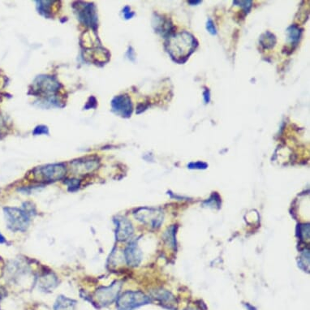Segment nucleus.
Masks as SVG:
<instances>
[{
    "instance_id": "f257e3e1",
    "label": "nucleus",
    "mask_w": 310,
    "mask_h": 310,
    "mask_svg": "<svg viewBox=\"0 0 310 310\" xmlns=\"http://www.w3.org/2000/svg\"><path fill=\"white\" fill-rule=\"evenodd\" d=\"M170 56L178 63H184L194 51L197 47L196 39L187 32L171 36L167 43Z\"/></svg>"
},
{
    "instance_id": "f03ea898",
    "label": "nucleus",
    "mask_w": 310,
    "mask_h": 310,
    "mask_svg": "<svg viewBox=\"0 0 310 310\" xmlns=\"http://www.w3.org/2000/svg\"><path fill=\"white\" fill-rule=\"evenodd\" d=\"M4 215L7 227L13 232H24L30 223L29 215L26 210L7 207L4 208Z\"/></svg>"
},
{
    "instance_id": "7ed1b4c3",
    "label": "nucleus",
    "mask_w": 310,
    "mask_h": 310,
    "mask_svg": "<svg viewBox=\"0 0 310 310\" xmlns=\"http://www.w3.org/2000/svg\"><path fill=\"white\" fill-rule=\"evenodd\" d=\"M150 298L142 291H126L116 300L118 310H134L150 303Z\"/></svg>"
},
{
    "instance_id": "20e7f679",
    "label": "nucleus",
    "mask_w": 310,
    "mask_h": 310,
    "mask_svg": "<svg viewBox=\"0 0 310 310\" xmlns=\"http://www.w3.org/2000/svg\"><path fill=\"white\" fill-rule=\"evenodd\" d=\"M34 179L38 181L54 182L62 180L66 174V167L64 164H49L47 166L38 167L33 171Z\"/></svg>"
},
{
    "instance_id": "39448f33",
    "label": "nucleus",
    "mask_w": 310,
    "mask_h": 310,
    "mask_svg": "<svg viewBox=\"0 0 310 310\" xmlns=\"http://www.w3.org/2000/svg\"><path fill=\"white\" fill-rule=\"evenodd\" d=\"M134 216L144 225L149 226L154 229L159 228L164 223V213L159 209L143 207L138 209L134 213Z\"/></svg>"
},
{
    "instance_id": "423d86ee",
    "label": "nucleus",
    "mask_w": 310,
    "mask_h": 310,
    "mask_svg": "<svg viewBox=\"0 0 310 310\" xmlns=\"http://www.w3.org/2000/svg\"><path fill=\"white\" fill-rule=\"evenodd\" d=\"M121 286H122L121 283L116 281L111 286L97 289V291H95V296H94L95 302L98 306H109L118 298Z\"/></svg>"
},
{
    "instance_id": "0eeeda50",
    "label": "nucleus",
    "mask_w": 310,
    "mask_h": 310,
    "mask_svg": "<svg viewBox=\"0 0 310 310\" xmlns=\"http://www.w3.org/2000/svg\"><path fill=\"white\" fill-rule=\"evenodd\" d=\"M112 107L114 112L124 118L130 117L133 112V103L130 97L127 95L116 96L112 100Z\"/></svg>"
},
{
    "instance_id": "6e6552de",
    "label": "nucleus",
    "mask_w": 310,
    "mask_h": 310,
    "mask_svg": "<svg viewBox=\"0 0 310 310\" xmlns=\"http://www.w3.org/2000/svg\"><path fill=\"white\" fill-rule=\"evenodd\" d=\"M79 19L84 24L91 28H95L97 26V17L96 8L93 3L84 4L78 9Z\"/></svg>"
},
{
    "instance_id": "1a4fd4ad",
    "label": "nucleus",
    "mask_w": 310,
    "mask_h": 310,
    "mask_svg": "<svg viewBox=\"0 0 310 310\" xmlns=\"http://www.w3.org/2000/svg\"><path fill=\"white\" fill-rule=\"evenodd\" d=\"M115 221L116 239L118 241H126L130 239L133 235V227L130 221L123 217H119Z\"/></svg>"
},
{
    "instance_id": "9d476101",
    "label": "nucleus",
    "mask_w": 310,
    "mask_h": 310,
    "mask_svg": "<svg viewBox=\"0 0 310 310\" xmlns=\"http://www.w3.org/2000/svg\"><path fill=\"white\" fill-rule=\"evenodd\" d=\"M124 258L127 264L131 266H137L142 259V252L138 246V241L133 240L128 244L124 250Z\"/></svg>"
},
{
    "instance_id": "9b49d317",
    "label": "nucleus",
    "mask_w": 310,
    "mask_h": 310,
    "mask_svg": "<svg viewBox=\"0 0 310 310\" xmlns=\"http://www.w3.org/2000/svg\"><path fill=\"white\" fill-rule=\"evenodd\" d=\"M72 167L74 172L77 175H83L86 173L92 172L96 170L98 167V161L94 158H85L83 159H79L77 161L72 163Z\"/></svg>"
},
{
    "instance_id": "f8f14e48",
    "label": "nucleus",
    "mask_w": 310,
    "mask_h": 310,
    "mask_svg": "<svg viewBox=\"0 0 310 310\" xmlns=\"http://www.w3.org/2000/svg\"><path fill=\"white\" fill-rule=\"evenodd\" d=\"M39 92L53 93L56 92L60 87L59 82H57L55 79L50 76H39L35 82Z\"/></svg>"
},
{
    "instance_id": "ddd939ff",
    "label": "nucleus",
    "mask_w": 310,
    "mask_h": 310,
    "mask_svg": "<svg viewBox=\"0 0 310 310\" xmlns=\"http://www.w3.org/2000/svg\"><path fill=\"white\" fill-rule=\"evenodd\" d=\"M154 298L157 299L161 304L167 305L169 309L172 308L175 304V298L172 294L166 290H157L154 292Z\"/></svg>"
},
{
    "instance_id": "4468645a",
    "label": "nucleus",
    "mask_w": 310,
    "mask_h": 310,
    "mask_svg": "<svg viewBox=\"0 0 310 310\" xmlns=\"http://www.w3.org/2000/svg\"><path fill=\"white\" fill-rule=\"evenodd\" d=\"M76 301L60 296L55 304V310H76Z\"/></svg>"
},
{
    "instance_id": "2eb2a0df",
    "label": "nucleus",
    "mask_w": 310,
    "mask_h": 310,
    "mask_svg": "<svg viewBox=\"0 0 310 310\" xmlns=\"http://www.w3.org/2000/svg\"><path fill=\"white\" fill-rule=\"evenodd\" d=\"M57 284H58V280L52 274L45 275L44 277L41 278L39 280V286L44 291L53 290L58 285Z\"/></svg>"
},
{
    "instance_id": "dca6fc26",
    "label": "nucleus",
    "mask_w": 310,
    "mask_h": 310,
    "mask_svg": "<svg viewBox=\"0 0 310 310\" xmlns=\"http://www.w3.org/2000/svg\"><path fill=\"white\" fill-rule=\"evenodd\" d=\"M287 33H288L289 39L291 41V43H297L298 42L300 37H301V33L298 27L296 26V25H291L287 29Z\"/></svg>"
},
{
    "instance_id": "f3484780",
    "label": "nucleus",
    "mask_w": 310,
    "mask_h": 310,
    "mask_svg": "<svg viewBox=\"0 0 310 310\" xmlns=\"http://www.w3.org/2000/svg\"><path fill=\"white\" fill-rule=\"evenodd\" d=\"M299 265L305 270H310V250H305L301 254Z\"/></svg>"
},
{
    "instance_id": "a211bd4d",
    "label": "nucleus",
    "mask_w": 310,
    "mask_h": 310,
    "mask_svg": "<svg viewBox=\"0 0 310 310\" xmlns=\"http://www.w3.org/2000/svg\"><path fill=\"white\" fill-rule=\"evenodd\" d=\"M266 37L265 38H262V45L264 46L265 48H270L275 45V36L270 33H266L265 34Z\"/></svg>"
},
{
    "instance_id": "6ab92c4d",
    "label": "nucleus",
    "mask_w": 310,
    "mask_h": 310,
    "mask_svg": "<svg viewBox=\"0 0 310 310\" xmlns=\"http://www.w3.org/2000/svg\"><path fill=\"white\" fill-rule=\"evenodd\" d=\"M175 227H171L170 229H168V232H167L169 243H170V245L173 247L175 246Z\"/></svg>"
},
{
    "instance_id": "aec40b11",
    "label": "nucleus",
    "mask_w": 310,
    "mask_h": 310,
    "mask_svg": "<svg viewBox=\"0 0 310 310\" xmlns=\"http://www.w3.org/2000/svg\"><path fill=\"white\" fill-rule=\"evenodd\" d=\"M307 234V236H310V225H302L300 227V229H299V235H300V237L302 238V239H307L308 238L306 237V235Z\"/></svg>"
},
{
    "instance_id": "412c9836",
    "label": "nucleus",
    "mask_w": 310,
    "mask_h": 310,
    "mask_svg": "<svg viewBox=\"0 0 310 310\" xmlns=\"http://www.w3.org/2000/svg\"><path fill=\"white\" fill-rule=\"evenodd\" d=\"M189 168L190 169H198V170H201V169L207 168L208 165L202 163V162H197V163H191V164L188 165Z\"/></svg>"
},
{
    "instance_id": "4be33fe9",
    "label": "nucleus",
    "mask_w": 310,
    "mask_h": 310,
    "mask_svg": "<svg viewBox=\"0 0 310 310\" xmlns=\"http://www.w3.org/2000/svg\"><path fill=\"white\" fill-rule=\"evenodd\" d=\"M48 133H49L48 128L44 125L38 126L33 131L34 135H42V134H48Z\"/></svg>"
},
{
    "instance_id": "5701e85b",
    "label": "nucleus",
    "mask_w": 310,
    "mask_h": 310,
    "mask_svg": "<svg viewBox=\"0 0 310 310\" xmlns=\"http://www.w3.org/2000/svg\"><path fill=\"white\" fill-rule=\"evenodd\" d=\"M206 28H207V30H208L209 32L212 34V35H215V34L217 33L215 26V24H214L213 22H212L211 20H209L208 22H207V24H206Z\"/></svg>"
},
{
    "instance_id": "b1692460",
    "label": "nucleus",
    "mask_w": 310,
    "mask_h": 310,
    "mask_svg": "<svg viewBox=\"0 0 310 310\" xmlns=\"http://www.w3.org/2000/svg\"><path fill=\"white\" fill-rule=\"evenodd\" d=\"M66 184L69 185V187L71 188L72 190L80 187V181L77 180H69V181L66 182Z\"/></svg>"
},
{
    "instance_id": "393cba45",
    "label": "nucleus",
    "mask_w": 310,
    "mask_h": 310,
    "mask_svg": "<svg viewBox=\"0 0 310 310\" xmlns=\"http://www.w3.org/2000/svg\"><path fill=\"white\" fill-rule=\"evenodd\" d=\"M123 16L125 17V19L128 20L131 19L132 17L134 16V13L133 12H131L130 7H124V9L123 11Z\"/></svg>"
},
{
    "instance_id": "a878e982",
    "label": "nucleus",
    "mask_w": 310,
    "mask_h": 310,
    "mask_svg": "<svg viewBox=\"0 0 310 310\" xmlns=\"http://www.w3.org/2000/svg\"><path fill=\"white\" fill-rule=\"evenodd\" d=\"M210 91L209 90H206L205 92H204V98H205V102L206 103H208L210 102Z\"/></svg>"
},
{
    "instance_id": "bb28decb",
    "label": "nucleus",
    "mask_w": 310,
    "mask_h": 310,
    "mask_svg": "<svg viewBox=\"0 0 310 310\" xmlns=\"http://www.w3.org/2000/svg\"><path fill=\"white\" fill-rule=\"evenodd\" d=\"M6 242V239H5L4 237H2V234L0 233V244H2V243H5Z\"/></svg>"
},
{
    "instance_id": "cd10ccee",
    "label": "nucleus",
    "mask_w": 310,
    "mask_h": 310,
    "mask_svg": "<svg viewBox=\"0 0 310 310\" xmlns=\"http://www.w3.org/2000/svg\"><path fill=\"white\" fill-rule=\"evenodd\" d=\"M245 306H246V308L249 310H256V309L254 308V307H253V306H250L249 304H247Z\"/></svg>"
},
{
    "instance_id": "c85d7f7f",
    "label": "nucleus",
    "mask_w": 310,
    "mask_h": 310,
    "mask_svg": "<svg viewBox=\"0 0 310 310\" xmlns=\"http://www.w3.org/2000/svg\"><path fill=\"white\" fill-rule=\"evenodd\" d=\"M195 310V309H192V308H189V309H187V310Z\"/></svg>"
}]
</instances>
